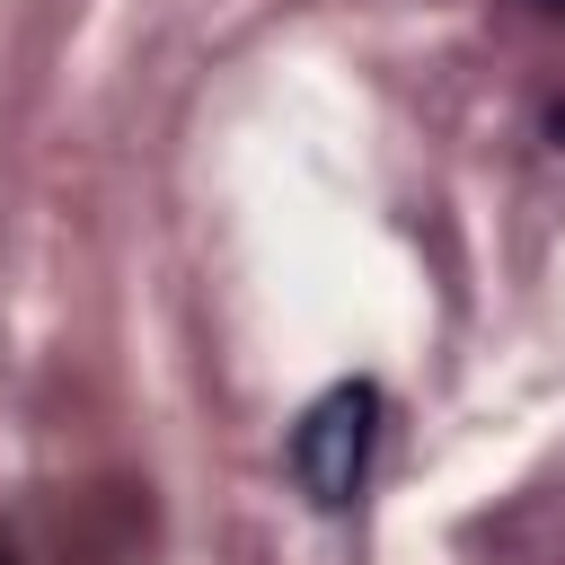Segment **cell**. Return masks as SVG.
Masks as SVG:
<instances>
[{
  "label": "cell",
  "mask_w": 565,
  "mask_h": 565,
  "mask_svg": "<svg viewBox=\"0 0 565 565\" xmlns=\"http://www.w3.org/2000/svg\"><path fill=\"white\" fill-rule=\"evenodd\" d=\"M530 9H565V0H530Z\"/></svg>",
  "instance_id": "obj_2"
},
{
  "label": "cell",
  "mask_w": 565,
  "mask_h": 565,
  "mask_svg": "<svg viewBox=\"0 0 565 565\" xmlns=\"http://www.w3.org/2000/svg\"><path fill=\"white\" fill-rule=\"evenodd\" d=\"M380 415H388L380 380H335V388H318L300 406V424L282 441V468L309 494V512H353L362 503L371 459H380Z\"/></svg>",
  "instance_id": "obj_1"
}]
</instances>
